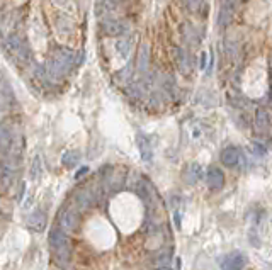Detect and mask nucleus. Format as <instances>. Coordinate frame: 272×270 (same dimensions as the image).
<instances>
[{
    "mask_svg": "<svg viewBox=\"0 0 272 270\" xmlns=\"http://www.w3.org/2000/svg\"><path fill=\"white\" fill-rule=\"evenodd\" d=\"M206 65H208V54L203 53V54H201V70L206 68Z\"/></svg>",
    "mask_w": 272,
    "mask_h": 270,
    "instance_id": "nucleus-25",
    "label": "nucleus"
},
{
    "mask_svg": "<svg viewBox=\"0 0 272 270\" xmlns=\"http://www.w3.org/2000/svg\"><path fill=\"white\" fill-rule=\"evenodd\" d=\"M53 2H57V4H60V5H63V4L68 2V0H53Z\"/></svg>",
    "mask_w": 272,
    "mask_h": 270,
    "instance_id": "nucleus-27",
    "label": "nucleus"
},
{
    "mask_svg": "<svg viewBox=\"0 0 272 270\" xmlns=\"http://www.w3.org/2000/svg\"><path fill=\"white\" fill-rule=\"evenodd\" d=\"M48 243L51 246L55 262L60 267H66L70 262V253H71V240L63 229H51L48 235Z\"/></svg>",
    "mask_w": 272,
    "mask_h": 270,
    "instance_id": "nucleus-1",
    "label": "nucleus"
},
{
    "mask_svg": "<svg viewBox=\"0 0 272 270\" xmlns=\"http://www.w3.org/2000/svg\"><path fill=\"white\" fill-rule=\"evenodd\" d=\"M75 65V53L70 49H57L48 60L46 71L53 79H63Z\"/></svg>",
    "mask_w": 272,
    "mask_h": 270,
    "instance_id": "nucleus-2",
    "label": "nucleus"
},
{
    "mask_svg": "<svg viewBox=\"0 0 272 270\" xmlns=\"http://www.w3.org/2000/svg\"><path fill=\"white\" fill-rule=\"evenodd\" d=\"M46 224H48V216L44 211H34L31 213L29 216L26 218V226L29 228L31 231H34V233H41V231L46 229Z\"/></svg>",
    "mask_w": 272,
    "mask_h": 270,
    "instance_id": "nucleus-6",
    "label": "nucleus"
},
{
    "mask_svg": "<svg viewBox=\"0 0 272 270\" xmlns=\"http://www.w3.org/2000/svg\"><path fill=\"white\" fill-rule=\"evenodd\" d=\"M206 182H208V187L211 190H221L225 185V173L221 172L220 167L211 165L206 172Z\"/></svg>",
    "mask_w": 272,
    "mask_h": 270,
    "instance_id": "nucleus-8",
    "label": "nucleus"
},
{
    "mask_svg": "<svg viewBox=\"0 0 272 270\" xmlns=\"http://www.w3.org/2000/svg\"><path fill=\"white\" fill-rule=\"evenodd\" d=\"M270 124V115L267 111H264V109H259L257 114H255V128L257 131H265L269 128Z\"/></svg>",
    "mask_w": 272,
    "mask_h": 270,
    "instance_id": "nucleus-15",
    "label": "nucleus"
},
{
    "mask_svg": "<svg viewBox=\"0 0 272 270\" xmlns=\"http://www.w3.org/2000/svg\"><path fill=\"white\" fill-rule=\"evenodd\" d=\"M182 36L186 37L187 43H191V45H197L199 43V34L196 31H194L192 26H182Z\"/></svg>",
    "mask_w": 272,
    "mask_h": 270,
    "instance_id": "nucleus-19",
    "label": "nucleus"
},
{
    "mask_svg": "<svg viewBox=\"0 0 272 270\" xmlns=\"http://www.w3.org/2000/svg\"><path fill=\"white\" fill-rule=\"evenodd\" d=\"M157 270H172V268H169V267H165V268H157Z\"/></svg>",
    "mask_w": 272,
    "mask_h": 270,
    "instance_id": "nucleus-28",
    "label": "nucleus"
},
{
    "mask_svg": "<svg viewBox=\"0 0 272 270\" xmlns=\"http://www.w3.org/2000/svg\"><path fill=\"white\" fill-rule=\"evenodd\" d=\"M4 49L7 51L9 56L17 63H27L31 58L29 48H27L26 43L15 34H10L7 40L4 41Z\"/></svg>",
    "mask_w": 272,
    "mask_h": 270,
    "instance_id": "nucleus-3",
    "label": "nucleus"
},
{
    "mask_svg": "<svg viewBox=\"0 0 272 270\" xmlns=\"http://www.w3.org/2000/svg\"><path fill=\"white\" fill-rule=\"evenodd\" d=\"M182 5L192 14H206L209 9L206 0H182Z\"/></svg>",
    "mask_w": 272,
    "mask_h": 270,
    "instance_id": "nucleus-13",
    "label": "nucleus"
},
{
    "mask_svg": "<svg viewBox=\"0 0 272 270\" xmlns=\"http://www.w3.org/2000/svg\"><path fill=\"white\" fill-rule=\"evenodd\" d=\"M172 255H174V252H172V246H165L162 248L158 253H155L152 257V260H150V265L155 267V268H165L169 267V263L172 260Z\"/></svg>",
    "mask_w": 272,
    "mask_h": 270,
    "instance_id": "nucleus-10",
    "label": "nucleus"
},
{
    "mask_svg": "<svg viewBox=\"0 0 272 270\" xmlns=\"http://www.w3.org/2000/svg\"><path fill=\"white\" fill-rule=\"evenodd\" d=\"M74 202L77 209H87L94 204V196L87 190H77L74 194Z\"/></svg>",
    "mask_w": 272,
    "mask_h": 270,
    "instance_id": "nucleus-12",
    "label": "nucleus"
},
{
    "mask_svg": "<svg viewBox=\"0 0 272 270\" xmlns=\"http://www.w3.org/2000/svg\"><path fill=\"white\" fill-rule=\"evenodd\" d=\"M182 177H184L186 184H189V185L197 184V182L203 179L201 165H199V163H189L187 167L184 168V172H182Z\"/></svg>",
    "mask_w": 272,
    "mask_h": 270,
    "instance_id": "nucleus-11",
    "label": "nucleus"
},
{
    "mask_svg": "<svg viewBox=\"0 0 272 270\" xmlns=\"http://www.w3.org/2000/svg\"><path fill=\"white\" fill-rule=\"evenodd\" d=\"M221 163L228 168H235L238 167V163L242 162V150L237 146H226L223 151H221Z\"/></svg>",
    "mask_w": 272,
    "mask_h": 270,
    "instance_id": "nucleus-7",
    "label": "nucleus"
},
{
    "mask_svg": "<svg viewBox=\"0 0 272 270\" xmlns=\"http://www.w3.org/2000/svg\"><path fill=\"white\" fill-rule=\"evenodd\" d=\"M174 56L177 60V65H179V68L184 71V73H187V53L184 51V49L175 48L174 49Z\"/></svg>",
    "mask_w": 272,
    "mask_h": 270,
    "instance_id": "nucleus-20",
    "label": "nucleus"
},
{
    "mask_svg": "<svg viewBox=\"0 0 272 270\" xmlns=\"http://www.w3.org/2000/svg\"><path fill=\"white\" fill-rule=\"evenodd\" d=\"M88 172V168L87 167H84L82 170H79V172H77V175H75V179H80V177H84V175Z\"/></svg>",
    "mask_w": 272,
    "mask_h": 270,
    "instance_id": "nucleus-26",
    "label": "nucleus"
},
{
    "mask_svg": "<svg viewBox=\"0 0 272 270\" xmlns=\"http://www.w3.org/2000/svg\"><path fill=\"white\" fill-rule=\"evenodd\" d=\"M231 12H233L231 9L221 7L220 15H218V24H220L221 27H225L226 24H230V21H231Z\"/></svg>",
    "mask_w": 272,
    "mask_h": 270,
    "instance_id": "nucleus-22",
    "label": "nucleus"
},
{
    "mask_svg": "<svg viewBox=\"0 0 272 270\" xmlns=\"http://www.w3.org/2000/svg\"><path fill=\"white\" fill-rule=\"evenodd\" d=\"M148 63H150V48L148 45H141L140 53H138V70L141 73H145L148 70Z\"/></svg>",
    "mask_w": 272,
    "mask_h": 270,
    "instance_id": "nucleus-16",
    "label": "nucleus"
},
{
    "mask_svg": "<svg viewBox=\"0 0 272 270\" xmlns=\"http://www.w3.org/2000/svg\"><path fill=\"white\" fill-rule=\"evenodd\" d=\"M102 31L107 36H121L124 32V26L121 24L119 21L109 19V21H105V23L102 24Z\"/></svg>",
    "mask_w": 272,
    "mask_h": 270,
    "instance_id": "nucleus-14",
    "label": "nucleus"
},
{
    "mask_svg": "<svg viewBox=\"0 0 272 270\" xmlns=\"http://www.w3.org/2000/svg\"><path fill=\"white\" fill-rule=\"evenodd\" d=\"M41 157L40 155H36L34 160H32V167H31V179L32 180H36V179H40V175H41Z\"/></svg>",
    "mask_w": 272,
    "mask_h": 270,
    "instance_id": "nucleus-21",
    "label": "nucleus"
},
{
    "mask_svg": "<svg viewBox=\"0 0 272 270\" xmlns=\"http://www.w3.org/2000/svg\"><path fill=\"white\" fill-rule=\"evenodd\" d=\"M58 224L60 229H63L65 233H71L79 228V214L74 207H63L58 214Z\"/></svg>",
    "mask_w": 272,
    "mask_h": 270,
    "instance_id": "nucleus-4",
    "label": "nucleus"
},
{
    "mask_svg": "<svg viewBox=\"0 0 272 270\" xmlns=\"http://www.w3.org/2000/svg\"><path fill=\"white\" fill-rule=\"evenodd\" d=\"M116 49L119 51V54L126 56V54L130 53V43H128L126 40H119L118 43H116Z\"/></svg>",
    "mask_w": 272,
    "mask_h": 270,
    "instance_id": "nucleus-23",
    "label": "nucleus"
},
{
    "mask_svg": "<svg viewBox=\"0 0 272 270\" xmlns=\"http://www.w3.org/2000/svg\"><path fill=\"white\" fill-rule=\"evenodd\" d=\"M252 150H253V155H257V157H264L265 153H267L265 146H262L260 143H255V145L252 146Z\"/></svg>",
    "mask_w": 272,
    "mask_h": 270,
    "instance_id": "nucleus-24",
    "label": "nucleus"
},
{
    "mask_svg": "<svg viewBox=\"0 0 272 270\" xmlns=\"http://www.w3.org/2000/svg\"><path fill=\"white\" fill-rule=\"evenodd\" d=\"M136 146L138 150H140V157L145 163H150L153 160V148H152V143H150V138L145 136L143 133H138L136 134Z\"/></svg>",
    "mask_w": 272,
    "mask_h": 270,
    "instance_id": "nucleus-9",
    "label": "nucleus"
},
{
    "mask_svg": "<svg viewBox=\"0 0 272 270\" xmlns=\"http://www.w3.org/2000/svg\"><path fill=\"white\" fill-rule=\"evenodd\" d=\"M10 182H12V165H9L4 160V165H2V190H7Z\"/></svg>",
    "mask_w": 272,
    "mask_h": 270,
    "instance_id": "nucleus-18",
    "label": "nucleus"
},
{
    "mask_svg": "<svg viewBox=\"0 0 272 270\" xmlns=\"http://www.w3.org/2000/svg\"><path fill=\"white\" fill-rule=\"evenodd\" d=\"M80 162V153L75 151V150H70V151H65L63 157H62V165L66 168H74L77 167Z\"/></svg>",
    "mask_w": 272,
    "mask_h": 270,
    "instance_id": "nucleus-17",
    "label": "nucleus"
},
{
    "mask_svg": "<svg viewBox=\"0 0 272 270\" xmlns=\"http://www.w3.org/2000/svg\"><path fill=\"white\" fill-rule=\"evenodd\" d=\"M247 265V257L240 252H231L221 260V270H243Z\"/></svg>",
    "mask_w": 272,
    "mask_h": 270,
    "instance_id": "nucleus-5",
    "label": "nucleus"
}]
</instances>
